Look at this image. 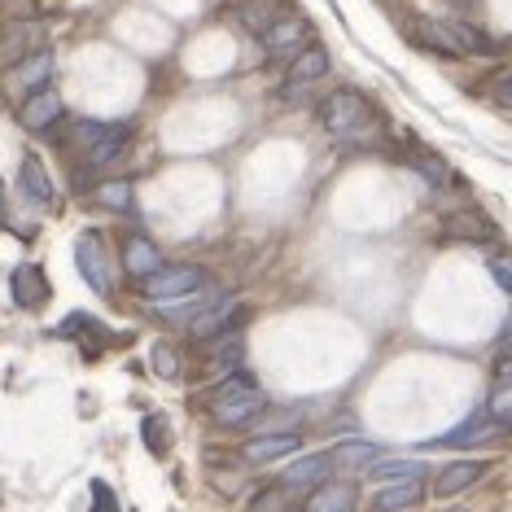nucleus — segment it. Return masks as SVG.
I'll return each instance as SVG.
<instances>
[{
	"label": "nucleus",
	"mask_w": 512,
	"mask_h": 512,
	"mask_svg": "<svg viewBox=\"0 0 512 512\" xmlns=\"http://www.w3.org/2000/svg\"><path fill=\"white\" fill-rule=\"evenodd\" d=\"M241 324H246V307H241V298H215L206 311H197L189 320V333L197 342H215V337L224 333H237Z\"/></svg>",
	"instance_id": "7"
},
{
	"label": "nucleus",
	"mask_w": 512,
	"mask_h": 512,
	"mask_svg": "<svg viewBox=\"0 0 512 512\" xmlns=\"http://www.w3.org/2000/svg\"><path fill=\"white\" fill-rule=\"evenodd\" d=\"M92 197H97L106 211L123 215V211H132V206H136V184H132V180H101Z\"/></svg>",
	"instance_id": "25"
},
{
	"label": "nucleus",
	"mask_w": 512,
	"mask_h": 512,
	"mask_svg": "<svg viewBox=\"0 0 512 512\" xmlns=\"http://www.w3.org/2000/svg\"><path fill=\"white\" fill-rule=\"evenodd\" d=\"M75 263H79V276L88 281L92 294L110 298L114 294V281H110V254H106V237L101 232H79L75 241Z\"/></svg>",
	"instance_id": "6"
},
{
	"label": "nucleus",
	"mask_w": 512,
	"mask_h": 512,
	"mask_svg": "<svg viewBox=\"0 0 512 512\" xmlns=\"http://www.w3.org/2000/svg\"><path fill=\"white\" fill-rule=\"evenodd\" d=\"M206 377H211V386H219V381L237 377L241 372V359H246V342H241V333H224L215 337V342H206Z\"/></svg>",
	"instance_id": "11"
},
{
	"label": "nucleus",
	"mask_w": 512,
	"mask_h": 512,
	"mask_svg": "<svg viewBox=\"0 0 512 512\" xmlns=\"http://www.w3.org/2000/svg\"><path fill=\"white\" fill-rule=\"evenodd\" d=\"M57 333H62V337H75V342L84 346L88 355L97 351V346H106V342H110V333L101 329V324L92 320V316H84V311H75V316H66L62 324H57Z\"/></svg>",
	"instance_id": "23"
},
{
	"label": "nucleus",
	"mask_w": 512,
	"mask_h": 512,
	"mask_svg": "<svg viewBox=\"0 0 512 512\" xmlns=\"http://www.w3.org/2000/svg\"><path fill=\"white\" fill-rule=\"evenodd\" d=\"M132 136H136V127L132 123H97V119H79L75 123V136H71V145L84 154V167L88 171H101V167H110V162H119L123 158V149L132 145Z\"/></svg>",
	"instance_id": "3"
},
{
	"label": "nucleus",
	"mask_w": 512,
	"mask_h": 512,
	"mask_svg": "<svg viewBox=\"0 0 512 512\" xmlns=\"http://www.w3.org/2000/svg\"><path fill=\"white\" fill-rule=\"evenodd\" d=\"M355 508H359V486L346 482V477L320 482L316 491L307 495V504H302V512H355Z\"/></svg>",
	"instance_id": "14"
},
{
	"label": "nucleus",
	"mask_w": 512,
	"mask_h": 512,
	"mask_svg": "<svg viewBox=\"0 0 512 512\" xmlns=\"http://www.w3.org/2000/svg\"><path fill=\"white\" fill-rule=\"evenodd\" d=\"M486 477V460H451L434 477V499H456Z\"/></svg>",
	"instance_id": "13"
},
{
	"label": "nucleus",
	"mask_w": 512,
	"mask_h": 512,
	"mask_svg": "<svg viewBox=\"0 0 512 512\" xmlns=\"http://www.w3.org/2000/svg\"><path fill=\"white\" fill-rule=\"evenodd\" d=\"M320 127L337 141H372L381 132V119L377 110L368 106L364 92L355 88H337L320 101Z\"/></svg>",
	"instance_id": "1"
},
{
	"label": "nucleus",
	"mask_w": 512,
	"mask_h": 512,
	"mask_svg": "<svg viewBox=\"0 0 512 512\" xmlns=\"http://www.w3.org/2000/svg\"><path fill=\"white\" fill-rule=\"evenodd\" d=\"M329 71H333L329 49H324V44H307V49L294 57V66L285 71V84H281V92H276V101H285V106L311 101V88H316Z\"/></svg>",
	"instance_id": "4"
},
{
	"label": "nucleus",
	"mask_w": 512,
	"mask_h": 512,
	"mask_svg": "<svg viewBox=\"0 0 512 512\" xmlns=\"http://www.w3.org/2000/svg\"><path fill=\"white\" fill-rule=\"evenodd\" d=\"M263 407H267V394L254 386L250 372H237V377L219 381L211 390V421L224 429H241V425L259 421Z\"/></svg>",
	"instance_id": "2"
},
{
	"label": "nucleus",
	"mask_w": 512,
	"mask_h": 512,
	"mask_svg": "<svg viewBox=\"0 0 512 512\" xmlns=\"http://www.w3.org/2000/svg\"><path fill=\"white\" fill-rule=\"evenodd\" d=\"M263 44V53L272 57V62H294V57L307 49V18H298V14H281L272 22V27L259 36Z\"/></svg>",
	"instance_id": "8"
},
{
	"label": "nucleus",
	"mask_w": 512,
	"mask_h": 512,
	"mask_svg": "<svg viewBox=\"0 0 512 512\" xmlns=\"http://www.w3.org/2000/svg\"><path fill=\"white\" fill-rule=\"evenodd\" d=\"M421 44L425 49H434V53H442V57H464L460 53V44H456V36H451V22H421Z\"/></svg>",
	"instance_id": "27"
},
{
	"label": "nucleus",
	"mask_w": 512,
	"mask_h": 512,
	"mask_svg": "<svg viewBox=\"0 0 512 512\" xmlns=\"http://www.w3.org/2000/svg\"><path fill=\"white\" fill-rule=\"evenodd\" d=\"M154 372L162 381L180 377V355H176V346L171 342H154Z\"/></svg>",
	"instance_id": "31"
},
{
	"label": "nucleus",
	"mask_w": 512,
	"mask_h": 512,
	"mask_svg": "<svg viewBox=\"0 0 512 512\" xmlns=\"http://www.w3.org/2000/svg\"><path fill=\"white\" fill-rule=\"evenodd\" d=\"M145 447L154 456H167V434H162V416H145Z\"/></svg>",
	"instance_id": "32"
},
{
	"label": "nucleus",
	"mask_w": 512,
	"mask_h": 512,
	"mask_svg": "<svg viewBox=\"0 0 512 512\" xmlns=\"http://www.w3.org/2000/svg\"><path fill=\"white\" fill-rule=\"evenodd\" d=\"M377 460H381V447L377 442H364V438L337 442L333 447V464H346V469H372Z\"/></svg>",
	"instance_id": "24"
},
{
	"label": "nucleus",
	"mask_w": 512,
	"mask_h": 512,
	"mask_svg": "<svg viewBox=\"0 0 512 512\" xmlns=\"http://www.w3.org/2000/svg\"><path fill=\"white\" fill-rule=\"evenodd\" d=\"M368 477L377 486H390V482H412V477H425V464L421 460H377L368 469Z\"/></svg>",
	"instance_id": "26"
},
{
	"label": "nucleus",
	"mask_w": 512,
	"mask_h": 512,
	"mask_svg": "<svg viewBox=\"0 0 512 512\" xmlns=\"http://www.w3.org/2000/svg\"><path fill=\"white\" fill-rule=\"evenodd\" d=\"M162 267H167V259H162V250L149 237L132 232V237L123 241V272L132 276V285H141V281H149V276H158Z\"/></svg>",
	"instance_id": "12"
},
{
	"label": "nucleus",
	"mask_w": 512,
	"mask_h": 512,
	"mask_svg": "<svg viewBox=\"0 0 512 512\" xmlns=\"http://www.w3.org/2000/svg\"><path fill=\"white\" fill-rule=\"evenodd\" d=\"M92 512H119V499L106 482H92Z\"/></svg>",
	"instance_id": "34"
},
{
	"label": "nucleus",
	"mask_w": 512,
	"mask_h": 512,
	"mask_svg": "<svg viewBox=\"0 0 512 512\" xmlns=\"http://www.w3.org/2000/svg\"><path fill=\"white\" fill-rule=\"evenodd\" d=\"M250 512H289V486H263L250 499Z\"/></svg>",
	"instance_id": "29"
},
{
	"label": "nucleus",
	"mask_w": 512,
	"mask_h": 512,
	"mask_svg": "<svg viewBox=\"0 0 512 512\" xmlns=\"http://www.w3.org/2000/svg\"><path fill=\"white\" fill-rule=\"evenodd\" d=\"M491 97H495L504 110H512V71H499V75L491 79Z\"/></svg>",
	"instance_id": "35"
},
{
	"label": "nucleus",
	"mask_w": 512,
	"mask_h": 512,
	"mask_svg": "<svg viewBox=\"0 0 512 512\" xmlns=\"http://www.w3.org/2000/svg\"><path fill=\"white\" fill-rule=\"evenodd\" d=\"M425 499V477H412V482H390V486H377L372 495V512H407Z\"/></svg>",
	"instance_id": "20"
},
{
	"label": "nucleus",
	"mask_w": 512,
	"mask_h": 512,
	"mask_svg": "<svg viewBox=\"0 0 512 512\" xmlns=\"http://www.w3.org/2000/svg\"><path fill=\"white\" fill-rule=\"evenodd\" d=\"M40 40L44 36L36 22H14V27H5V36H0V71H14L18 62L40 53Z\"/></svg>",
	"instance_id": "15"
},
{
	"label": "nucleus",
	"mask_w": 512,
	"mask_h": 512,
	"mask_svg": "<svg viewBox=\"0 0 512 512\" xmlns=\"http://www.w3.org/2000/svg\"><path fill=\"white\" fill-rule=\"evenodd\" d=\"M486 267H491L495 285H499V289H508V294H512V254H491V259H486Z\"/></svg>",
	"instance_id": "33"
},
{
	"label": "nucleus",
	"mask_w": 512,
	"mask_h": 512,
	"mask_svg": "<svg viewBox=\"0 0 512 512\" xmlns=\"http://www.w3.org/2000/svg\"><path fill=\"white\" fill-rule=\"evenodd\" d=\"M18 189L27 202H36V206H53L57 202V189H53V180H49V171H44V162L40 158H22V167H18Z\"/></svg>",
	"instance_id": "21"
},
{
	"label": "nucleus",
	"mask_w": 512,
	"mask_h": 512,
	"mask_svg": "<svg viewBox=\"0 0 512 512\" xmlns=\"http://www.w3.org/2000/svg\"><path fill=\"white\" fill-rule=\"evenodd\" d=\"M9 289H14L18 307H44L49 302V281H44V267L40 263H18L14 276H9Z\"/></svg>",
	"instance_id": "19"
},
{
	"label": "nucleus",
	"mask_w": 512,
	"mask_h": 512,
	"mask_svg": "<svg viewBox=\"0 0 512 512\" xmlns=\"http://www.w3.org/2000/svg\"><path fill=\"white\" fill-rule=\"evenodd\" d=\"M337 469L333 464V451H311V456H298L294 464H285V473H281V486H289V491H298V486H320V482H329V473Z\"/></svg>",
	"instance_id": "16"
},
{
	"label": "nucleus",
	"mask_w": 512,
	"mask_h": 512,
	"mask_svg": "<svg viewBox=\"0 0 512 512\" xmlns=\"http://www.w3.org/2000/svg\"><path fill=\"white\" fill-rule=\"evenodd\" d=\"M486 412H491L504 429L512 425V381H499V386L491 390V399H486Z\"/></svg>",
	"instance_id": "30"
},
{
	"label": "nucleus",
	"mask_w": 512,
	"mask_h": 512,
	"mask_svg": "<svg viewBox=\"0 0 512 512\" xmlns=\"http://www.w3.org/2000/svg\"><path fill=\"white\" fill-rule=\"evenodd\" d=\"M495 377L499 381H512V351H504V355L495 359Z\"/></svg>",
	"instance_id": "36"
},
{
	"label": "nucleus",
	"mask_w": 512,
	"mask_h": 512,
	"mask_svg": "<svg viewBox=\"0 0 512 512\" xmlns=\"http://www.w3.org/2000/svg\"><path fill=\"white\" fill-rule=\"evenodd\" d=\"M499 342H512V307H508V320L499 324Z\"/></svg>",
	"instance_id": "37"
},
{
	"label": "nucleus",
	"mask_w": 512,
	"mask_h": 512,
	"mask_svg": "<svg viewBox=\"0 0 512 512\" xmlns=\"http://www.w3.org/2000/svg\"><path fill=\"white\" fill-rule=\"evenodd\" d=\"M136 289H141V298H149V302L189 298V294H197V289H206V267H197V263H167L158 276H149V281H141Z\"/></svg>",
	"instance_id": "5"
},
{
	"label": "nucleus",
	"mask_w": 512,
	"mask_h": 512,
	"mask_svg": "<svg viewBox=\"0 0 512 512\" xmlns=\"http://www.w3.org/2000/svg\"><path fill=\"white\" fill-rule=\"evenodd\" d=\"M412 162H416V171H421V180L434 184V189H451V180H456L447 162L438 154H429V149H412Z\"/></svg>",
	"instance_id": "28"
},
{
	"label": "nucleus",
	"mask_w": 512,
	"mask_h": 512,
	"mask_svg": "<svg viewBox=\"0 0 512 512\" xmlns=\"http://www.w3.org/2000/svg\"><path fill=\"white\" fill-rule=\"evenodd\" d=\"M53 71H57V66H53V53H49V49H40V53H31L27 62H18L14 71L5 75V88L14 92L18 101H27L31 92L53 88Z\"/></svg>",
	"instance_id": "9"
},
{
	"label": "nucleus",
	"mask_w": 512,
	"mask_h": 512,
	"mask_svg": "<svg viewBox=\"0 0 512 512\" xmlns=\"http://www.w3.org/2000/svg\"><path fill=\"white\" fill-rule=\"evenodd\" d=\"M302 451V438L298 434H259L241 447V460L246 464H276V460H289Z\"/></svg>",
	"instance_id": "17"
},
{
	"label": "nucleus",
	"mask_w": 512,
	"mask_h": 512,
	"mask_svg": "<svg viewBox=\"0 0 512 512\" xmlns=\"http://www.w3.org/2000/svg\"><path fill=\"white\" fill-rule=\"evenodd\" d=\"M62 119H66V101L57 88L31 92L27 101H18V123L27 127V132H53Z\"/></svg>",
	"instance_id": "10"
},
{
	"label": "nucleus",
	"mask_w": 512,
	"mask_h": 512,
	"mask_svg": "<svg viewBox=\"0 0 512 512\" xmlns=\"http://www.w3.org/2000/svg\"><path fill=\"white\" fill-rule=\"evenodd\" d=\"M499 434H504V425H499L491 412H473L460 429L442 434L434 447H482V442H491V438H499Z\"/></svg>",
	"instance_id": "18"
},
{
	"label": "nucleus",
	"mask_w": 512,
	"mask_h": 512,
	"mask_svg": "<svg viewBox=\"0 0 512 512\" xmlns=\"http://www.w3.org/2000/svg\"><path fill=\"white\" fill-rule=\"evenodd\" d=\"M442 228H447L451 241H473V246H482V241H495V228L486 224V215L469 211V206H464V211H451Z\"/></svg>",
	"instance_id": "22"
}]
</instances>
